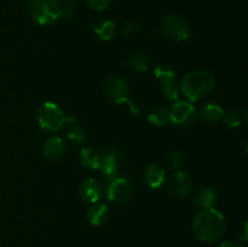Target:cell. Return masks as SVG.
<instances>
[{"mask_svg":"<svg viewBox=\"0 0 248 247\" xmlns=\"http://www.w3.org/2000/svg\"><path fill=\"white\" fill-rule=\"evenodd\" d=\"M225 230L227 220L216 208H203L193 219V232L200 241H217L225 234Z\"/></svg>","mask_w":248,"mask_h":247,"instance_id":"1","label":"cell"},{"mask_svg":"<svg viewBox=\"0 0 248 247\" xmlns=\"http://www.w3.org/2000/svg\"><path fill=\"white\" fill-rule=\"evenodd\" d=\"M216 86V79L210 72L193 70L182 77L179 90L189 102H198L211 93Z\"/></svg>","mask_w":248,"mask_h":247,"instance_id":"2","label":"cell"},{"mask_svg":"<svg viewBox=\"0 0 248 247\" xmlns=\"http://www.w3.org/2000/svg\"><path fill=\"white\" fill-rule=\"evenodd\" d=\"M103 94L108 101L115 104H126L132 114L137 115L140 109L133 102L130 101V86L127 81L120 77H109L104 81Z\"/></svg>","mask_w":248,"mask_h":247,"instance_id":"3","label":"cell"},{"mask_svg":"<svg viewBox=\"0 0 248 247\" xmlns=\"http://www.w3.org/2000/svg\"><path fill=\"white\" fill-rule=\"evenodd\" d=\"M39 126L48 132H57L67 123V114L55 102H44L36 114Z\"/></svg>","mask_w":248,"mask_h":247,"instance_id":"4","label":"cell"},{"mask_svg":"<svg viewBox=\"0 0 248 247\" xmlns=\"http://www.w3.org/2000/svg\"><path fill=\"white\" fill-rule=\"evenodd\" d=\"M29 15L40 26H48L61 17V6L57 0H31Z\"/></svg>","mask_w":248,"mask_h":247,"instance_id":"5","label":"cell"},{"mask_svg":"<svg viewBox=\"0 0 248 247\" xmlns=\"http://www.w3.org/2000/svg\"><path fill=\"white\" fill-rule=\"evenodd\" d=\"M164 35L174 43L184 41L190 36L191 27L188 19L181 15H167L161 22Z\"/></svg>","mask_w":248,"mask_h":247,"instance_id":"6","label":"cell"},{"mask_svg":"<svg viewBox=\"0 0 248 247\" xmlns=\"http://www.w3.org/2000/svg\"><path fill=\"white\" fill-rule=\"evenodd\" d=\"M155 79L161 85V92L169 101H178L179 84L176 80V73L169 65H157L154 68Z\"/></svg>","mask_w":248,"mask_h":247,"instance_id":"7","label":"cell"},{"mask_svg":"<svg viewBox=\"0 0 248 247\" xmlns=\"http://www.w3.org/2000/svg\"><path fill=\"white\" fill-rule=\"evenodd\" d=\"M198 119L195 107L186 101H177L170 109V124L181 128L190 127Z\"/></svg>","mask_w":248,"mask_h":247,"instance_id":"8","label":"cell"},{"mask_svg":"<svg viewBox=\"0 0 248 247\" xmlns=\"http://www.w3.org/2000/svg\"><path fill=\"white\" fill-rule=\"evenodd\" d=\"M166 185L170 195L173 198H186L193 189V179L186 171L178 170L170 177Z\"/></svg>","mask_w":248,"mask_h":247,"instance_id":"9","label":"cell"},{"mask_svg":"<svg viewBox=\"0 0 248 247\" xmlns=\"http://www.w3.org/2000/svg\"><path fill=\"white\" fill-rule=\"evenodd\" d=\"M131 184L124 177H115L110 179L109 183L104 189V195L109 201L114 203H123L130 198L131 195Z\"/></svg>","mask_w":248,"mask_h":247,"instance_id":"10","label":"cell"},{"mask_svg":"<svg viewBox=\"0 0 248 247\" xmlns=\"http://www.w3.org/2000/svg\"><path fill=\"white\" fill-rule=\"evenodd\" d=\"M142 178L148 188L157 190L166 182V173H165V170L160 165L149 164L143 171Z\"/></svg>","mask_w":248,"mask_h":247,"instance_id":"11","label":"cell"},{"mask_svg":"<svg viewBox=\"0 0 248 247\" xmlns=\"http://www.w3.org/2000/svg\"><path fill=\"white\" fill-rule=\"evenodd\" d=\"M104 160V153L94 147H84L79 153V162L89 170H99Z\"/></svg>","mask_w":248,"mask_h":247,"instance_id":"12","label":"cell"},{"mask_svg":"<svg viewBox=\"0 0 248 247\" xmlns=\"http://www.w3.org/2000/svg\"><path fill=\"white\" fill-rule=\"evenodd\" d=\"M102 194H103V190H102L101 184L93 178H86L80 183L79 195L86 202H98L99 199L102 198Z\"/></svg>","mask_w":248,"mask_h":247,"instance_id":"13","label":"cell"},{"mask_svg":"<svg viewBox=\"0 0 248 247\" xmlns=\"http://www.w3.org/2000/svg\"><path fill=\"white\" fill-rule=\"evenodd\" d=\"M65 153V144L63 139L58 136H50L44 142L43 145V155L47 160H60Z\"/></svg>","mask_w":248,"mask_h":247,"instance_id":"14","label":"cell"},{"mask_svg":"<svg viewBox=\"0 0 248 247\" xmlns=\"http://www.w3.org/2000/svg\"><path fill=\"white\" fill-rule=\"evenodd\" d=\"M121 165V155L116 150H111L108 154H104L103 164L101 166V173L106 178L113 179L118 177L119 171H120Z\"/></svg>","mask_w":248,"mask_h":247,"instance_id":"15","label":"cell"},{"mask_svg":"<svg viewBox=\"0 0 248 247\" xmlns=\"http://www.w3.org/2000/svg\"><path fill=\"white\" fill-rule=\"evenodd\" d=\"M218 193L215 188L211 186H203L200 190L196 193L195 198H194V203L201 210L203 208H215L216 203L218 201Z\"/></svg>","mask_w":248,"mask_h":247,"instance_id":"16","label":"cell"},{"mask_svg":"<svg viewBox=\"0 0 248 247\" xmlns=\"http://www.w3.org/2000/svg\"><path fill=\"white\" fill-rule=\"evenodd\" d=\"M109 218V210L108 206L106 203L94 202L92 203L91 207L87 210V219L92 225H99L104 224Z\"/></svg>","mask_w":248,"mask_h":247,"instance_id":"17","label":"cell"},{"mask_svg":"<svg viewBox=\"0 0 248 247\" xmlns=\"http://www.w3.org/2000/svg\"><path fill=\"white\" fill-rule=\"evenodd\" d=\"M93 31L101 40L109 41L115 36L116 24L111 19L102 18L93 24Z\"/></svg>","mask_w":248,"mask_h":247,"instance_id":"18","label":"cell"},{"mask_svg":"<svg viewBox=\"0 0 248 247\" xmlns=\"http://www.w3.org/2000/svg\"><path fill=\"white\" fill-rule=\"evenodd\" d=\"M200 114L205 121H207V123H211V124H216V123H219L220 120H223L225 111L219 104L207 103L205 104V106L201 107Z\"/></svg>","mask_w":248,"mask_h":247,"instance_id":"19","label":"cell"},{"mask_svg":"<svg viewBox=\"0 0 248 247\" xmlns=\"http://www.w3.org/2000/svg\"><path fill=\"white\" fill-rule=\"evenodd\" d=\"M148 121L157 127L166 126L170 124V109L166 107H155L148 114Z\"/></svg>","mask_w":248,"mask_h":247,"instance_id":"20","label":"cell"},{"mask_svg":"<svg viewBox=\"0 0 248 247\" xmlns=\"http://www.w3.org/2000/svg\"><path fill=\"white\" fill-rule=\"evenodd\" d=\"M127 65L132 72L145 73L149 69V60L143 53H135V55L130 56L127 61Z\"/></svg>","mask_w":248,"mask_h":247,"instance_id":"21","label":"cell"},{"mask_svg":"<svg viewBox=\"0 0 248 247\" xmlns=\"http://www.w3.org/2000/svg\"><path fill=\"white\" fill-rule=\"evenodd\" d=\"M67 138L75 144H84L87 140L86 132L79 126H72L67 130Z\"/></svg>","mask_w":248,"mask_h":247,"instance_id":"22","label":"cell"},{"mask_svg":"<svg viewBox=\"0 0 248 247\" xmlns=\"http://www.w3.org/2000/svg\"><path fill=\"white\" fill-rule=\"evenodd\" d=\"M224 123L227 124V126H229L230 128H236L241 125V116L237 111H228L224 114V118H223Z\"/></svg>","mask_w":248,"mask_h":247,"instance_id":"23","label":"cell"},{"mask_svg":"<svg viewBox=\"0 0 248 247\" xmlns=\"http://www.w3.org/2000/svg\"><path fill=\"white\" fill-rule=\"evenodd\" d=\"M169 162L173 169L181 170L186 164V156L182 152H172L169 155Z\"/></svg>","mask_w":248,"mask_h":247,"instance_id":"24","label":"cell"},{"mask_svg":"<svg viewBox=\"0 0 248 247\" xmlns=\"http://www.w3.org/2000/svg\"><path fill=\"white\" fill-rule=\"evenodd\" d=\"M111 0H85L87 6L94 11H103L110 5Z\"/></svg>","mask_w":248,"mask_h":247,"instance_id":"25","label":"cell"},{"mask_svg":"<svg viewBox=\"0 0 248 247\" xmlns=\"http://www.w3.org/2000/svg\"><path fill=\"white\" fill-rule=\"evenodd\" d=\"M121 31H123V33L125 34V35H135V34L140 31V24L135 21H130L127 22V23L124 24Z\"/></svg>","mask_w":248,"mask_h":247,"instance_id":"26","label":"cell"},{"mask_svg":"<svg viewBox=\"0 0 248 247\" xmlns=\"http://www.w3.org/2000/svg\"><path fill=\"white\" fill-rule=\"evenodd\" d=\"M73 15H74V10L70 6H61V17L63 18H72Z\"/></svg>","mask_w":248,"mask_h":247,"instance_id":"27","label":"cell"},{"mask_svg":"<svg viewBox=\"0 0 248 247\" xmlns=\"http://www.w3.org/2000/svg\"><path fill=\"white\" fill-rule=\"evenodd\" d=\"M218 247H244L242 245H240L239 242L235 241H224L219 245Z\"/></svg>","mask_w":248,"mask_h":247,"instance_id":"28","label":"cell"},{"mask_svg":"<svg viewBox=\"0 0 248 247\" xmlns=\"http://www.w3.org/2000/svg\"><path fill=\"white\" fill-rule=\"evenodd\" d=\"M77 1L78 0H58V4H60V6H70L72 7Z\"/></svg>","mask_w":248,"mask_h":247,"instance_id":"29","label":"cell"}]
</instances>
